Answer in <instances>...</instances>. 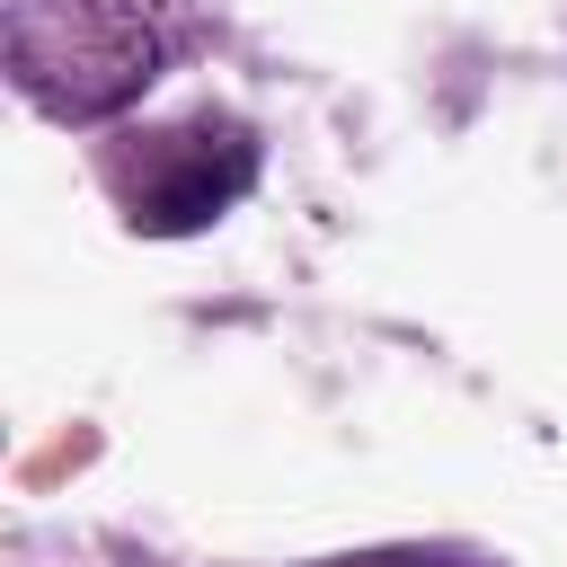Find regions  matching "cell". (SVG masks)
Here are the masks:
<instances>
[{"instance_id":"6da1fadb","label":"cell","mask_w":567,"mask_h":567,"mask_svg":"<svg viewBox=\"0 0 567 567\" xmlns=\"http://www.w3.org/2000/svg\"><path fill=\"white\" fill-rule=\"evenodd\" d=\"M186 44V0H9V80L62 124L133 106Z\"/></svg>"},{"instance_id":"7a4b0ae2","label":"cell","mask_w":567,"mask_h":567,"mask_svg":"<svg viewBox=\"0 0 567 567\" xmlns=\"http://www.w3.org/2000/svg\"><path fill=\"white\" fill-rule=\"evenodd\" d=\"M257 177V133L239 115H186V124H159V133H124L106 151V186L124 204L133 230L151 239H177V230H204L213 213H230Z\"/></svg>"}]
</instances>
